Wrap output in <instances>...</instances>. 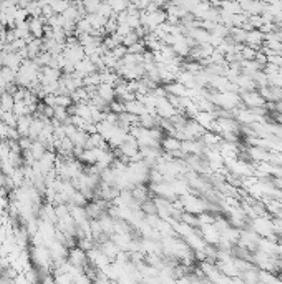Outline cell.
<instances>
[{"label": "cell", "instance_id": "6da1fadb", "mask_svg": "<svg viewBox=\"0 0 282 284\" xmlns=\"http://www.w3.org/2000/svg\"><path fill=\"white\" fill-rule=\"evenodd\" d=\"M66 261H68L73 268H78V270H85V268L90 264V262H88V254L83 250H80L78 246L68 250Z\"/></svg>", "mask_w": 282, "mask_h": 284}, {"label": "cell", "instance_id": "7a4b0ae2", "mask_svg": "<svg viewBox=\"0 0 282 284\" xmlns=\"http://www.w3.org/2000/svg\"><path fill=\"white\" fill-rule=\"evenodd\" d=\"M181 144L182 142L178 140L176 136L164 135V138L161 140V150H163L166 154H173V153L181 152Z\"/></svg>", "mask_w": 282, "mask_h": 284}, {"label": "cell", "instance_id": "3957f363", "mask_svg": "<svg viewBox=\"0 0 282 284\" xmlns=\"http://www.w3.org/2000/svg\"><path fill=\"white\" fill-rule=\"evenodd\" d=\"M98 248H100V251H102L103 254H105V256L108 258V260L112 261V262L116 261L118 254H120V252H122V250H120V248H118L116 244H114L113 240H108V241H105V242H103V244H100Z\"/></svg>", "mask_w": 282, "mask_h": 284}, {"label": "cell", "instance_id": "277c9868", "mask_svg": "<svg viewBox=\"0 0 282 284\" xmlns=\"http://www.w3.org/2000/svg\"><path fill=\"white\" fill-rule=\"evenodd\" d=\"M96 95L100 96L105 103H108V105L116 100V92H114L113 86H110V85H103V84H102V85L96 88Z\"/></svg>", "mask_w": 282, "mask_h": 284}, {"label": "cell", "instance_id": "5b68a950", "mask_svg": "<svg viewBox=\"0 0 282 284\" xmlns=\"http://www.w3.org/2000/svg\"><path fill=\"white\" fill-rule=\"evenodd\" d=\"M124 108H126V113H130V115H133V116H138V118H141L143 115L148 113L146 106L140 100H133L130 103H124Z\"/></svg>", "mask_w": 282, "mask_h": 284}, {"label": "cell", "instance_id": "8992f818", "mask_svg": "<svg viewBox=\"0 0 282 284\" xmlns=\"http://www.w3.org/2000/svg\"><path fill=\"white\" fill-rule=\"evenodd\" d=\"M30 153H32V156L35 158V162H38V160L46 153V148L40 142H34L32 148H30Z\"/></svg>", "mask_w": 282, "mask_h": 284}, {"label": "cell", "instance_id": "52a82bcc", "mask_svg": "<svg viewBox=\"0 0 282 284\" xmlns=\"http://www.w3.org/2000/svg\"><path fill=\"white\" fill-rule=\"evenodd\" d=\"M70 5H72L70 2H50V7L56 15H62L66 8L70 7Z\"/></svg>", "mask_w": 282, "mask_h": 284}, {"label": "cell", "instance_id": "ba28073f", "mask_svg": "<svg viewBox=\"0 0 282 284\" xmlns=\"http://www.w3.org/2000/svg\"><path fill=\"white\" fill-rule=\"evenodd\" d=\"M110 112L114 113V115H122V113L126 112V108H124V103L120 102V100H114L113 103H110Z\"/></svg>", "mask_w": 282, "mask_h": 284}, {"label": "cell", "instance_id": "9c48e42d", "mask_svg": "<svg viewBox=\"0 0 282 284\" xmlns=\"http://www.w3.org/2000/svg\"><path fill=\"white\" fill-rule=\"evenodd\" d=\"M10 132H12V128H10L8 125H5L4 122L0 123V140L8 142L10 140Z\"/></svg>", "mask_w": 282, "mask_h": 284}, {"label": "cell", "instance_id": "30bf717a", "mask_svg": "<svg viewBox=\"0 0 282 284\" xmlns=\"http://www.w3.org/2000/svg\"><path fill=\"white\" fill-rule=\"evenodd\" d=\"M56 284H73V278L70 274H54Z\"/></svg>", "mask_w": 282, "mask_h": 284}, {"label": "cell", "instance_id": "8fae6325", "mask_svg": "<svg viewBox=\"0 0 282 284\" xmlns=\"http://www.w3.org/2000/svg\"><path fill=\"white\" fill-rule=\"evenodd\" d=\"M40 284H56V282H55V280H54V276L46 274V276H42Z\"/></svg>", "mask_w": 282, "mask_h": 284}, {"label": "cell", "instance_id": "7c38bea8", "mask_svg": "<svg viewBox=\"0 0 282 284\" xmlns=\"http://www.w3.org/2000/svg\"><path fill=\"white\" fill-rule=\"evenodd\" d=\"M0 284H12V281H8V280H4V278H2V281H0Z\"/></svg>", "mask_w": 282, "mask_h": 284}]
</instances>
